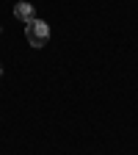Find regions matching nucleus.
<instances>
[{
	"mask_svg": "<svg viewBox=\"0 0 138 155\" xmlns=\"http://www.w3.org/2000/svg\"><path fill=\"white\" fill-rule=\"evenodd\" d=\"M14 17L22 19V22H30V19H36V11H33L30 3H17L14 6Z\"/></svg>",
	"mask_w": 138,
	"mask_h": 155,
	"instance_id": "2",
	"label": "nucleus"
},
{
	"mask_svg": "<svg viewBox=\"0 0 138 155\" xmlns=\"http://www.w3.org/2000/svg\"><path fill=\"white\" fill-rule=\"evenodd\" d=\"M0 75H3V64H0Z\"/></svg>",
	"mask_w": 138,
	"mask_h": 155,
	"instance_id": "3",
	"label": "nucleus"
},
{
	"mask_svg": "<svg viewBox=\"0 0 138 155\" xmlns=\"http://www.w3.org/2000/svg\"><path fill=\"white\" fill-rule=\"evenodd\" d=\"M25 36H28V45L30 47H44L47 39H50V25L42 22V19H30V22H25Z\"/></svg>",
	"mask_w": 138,
	"mask_h": 155,
	"instance_id": "1",
	"label": "nucleus"
}]
</instances>
